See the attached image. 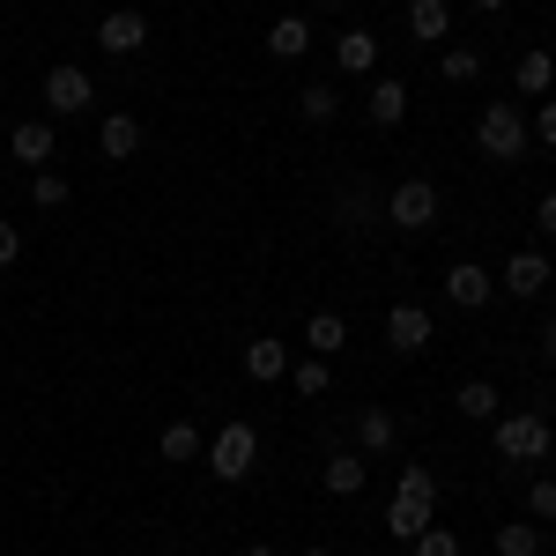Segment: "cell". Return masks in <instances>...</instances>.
<instances>
[{
	"instance_id": "obj_27",
	"label": "cell",
	"mask_w": 556,
	"mask_h": 556,
	"mask_svg": "<svg viewBox=\"0 0 556 556\" xmlns=\"http://www.w3.org/2000/svg\"><path fill=\"white\" fill-rule=\"evenodd\" d=\"M290 371H298V393H304V401H319V393L334 386V371H327V356H304V364L290 356Z\"/></svg>"
},
{
	"instance_id": "obj_23",
	"label": "cell",
	"mask_w": 556,
	"mask_h": 556,
	"mask_svg": "<svg viewBox=\"0 0 556 556\" xmlns=\"http://www.w3.org/2000/svg\"><path fill=\"white\" fill-rule=\"evenodd\" d=\"M298 112H304V127H334V119H342V89H334V83H312L298 97Z\"/></svg>"
},
{
	"instance_id": "obj_16",
	"label": "cell",
	"mask_w": 556,
	"mask_h": 556,
	"mask_svg": "<svg viewBox=\"0 0 556 556\" xmlns=\"http://www.w3.org/2000/svg\"><path fill=\"white\" fill-rule=\"evenodd\" d=\"M453 408H460L468 424H497V416H505V393H497L490 379H468L460 393H453Z\"/></svg>"
},
{
	"instance_id": "obj_14",
	"label": "cell",
	"mask_w": 556,
	"mask_h": 556,
	"mask_svg": "<svg viewBox=\"0 0 556 556\" xmlns=\"http://www.w3.org/2000/svg\"><path fill=\"white\" fill-rule=\"evenodd\" d=\"M97 149H104L112 164L141 156V119H134V112H104V127H97Z\"/></svg>"
},
{
	"instance_id": "obj_29",
	"label": "cell",
	"mask_w": 556,
	"mask_h": 556,
	"mask_svg": "<svg viewBox=\"0 0 556 556\" xmlns=\"http://www.w3.org/2000/svg\"><path fill=\"white\" fill-rule=\"evenodd\" d=\"M67 193H75L67 172H38V178H30V201H38V208H67Z\"/></svg>"
},
{
	"instance_id": "obj_36",
	"label": "cell",
	"mask_w": 556,
	"mask_h": 556,
	"mask_svg": "<svg viewBox=\"0 0 556 556\" xmlns=\"http://www.w3.org/2000/svg\"><path fill=\"white\" fill-rule=\"evenodd\" d=\"M245 556H282V549H267V542H253V549H245Z\"/></svg>"
},
{
	"instance_id": "obj_18",
	"label": "cell",
	"mask_w": 556,
	"mask_h": 556,
	"mask_svg": "<svg viewBox=\"0 0 556 556\" xmlns=\"http://www.w3.org/2000/svg\"><path fill=\"white\" fill-rule=\"evenodd\" d=\"M304 349H312V356H342L349 349V319L342 312H312V319H304Z\"/></svg>"
},
{
	"instance_id": "obj_34",
	"label": "cell",
	"mask_w": 556,
	"mask_h": 556,
	"mask_svg": "<svg viewBox=\"0 0 556 556\" xmlns=\"http://www.w3.org/2000/svg\"><path fill=\"white\" fill-rule=\"evenodd\" d=\"M534 230H549V238H556V193H542V201H534Z\"/></svg>"
},
{
	"instance_id": "obj_28",
	"label": "cell",
	"mask_w": 556,
	"mask_h": 556,
	"mask_svg": "<svg viewBox=\"0 0 556 556\" xmlns=\"http://www.w3.org/2000/svg\"><path fill=\"white\" fill-rule=\"evenodd\" d=\"M393 490H401V497H424V505H438V475H430L424 460H408V468L393 475Z\"/></svg>"
},
{
	"instance_id": "obj_20",
	"label": "cell",
	"mask_w": 556,
	"mask_h": 556,
	"mask_svg": "<svg viewBox=\"0 0 556 556\" xmlns=\"http://www.w3.org/2000/svg\"><path fill=\"white\" fill-rule=\"evenodd\" d=\"M8 156H15V164H52V127H45V119H23V127L8 134Z\"/></svg>"
},
{
	"instance_id": "obj_38",
	"label": "cell",
	"mask_w": 556,
	"mask_h": 556,
	"mask_svg": "<svg viewBox=\"0 0 556 556\" xmlns=\"http://www.w3.org/2000/svg\"><path fill=\"white\" fill-rule=\"evenodd\" d=\"M304 556H334V549H304Z\"/></svg>"
},
{
	"instance_id": "obj_9",
	"label": "cell",
	"mask_w": 556,
	"mask_h": 556,
	"mask_svg": "<svg viewBox=\"0 0 556 556\" xmlns=\"http://www.w3.org/2000/svg\"><path fill=\"white\" fill-rule=\"evenodd\" d=\"M386 342L401 349V356H424V349L438 342V327H430L424 304H393V312H386Z\"/></svg>"
},
{
	"instance_id": "obj_1",
	"label": "cell",
	"mask_w": 556,
	"mask_h": 556,
	"mask_svg": "<svg viewBox=\"0 0 556 556\" xmlns=\"http://www.w3.org/2000/svg\"><path fill=\"white\" fill-rule=\"evenodd\" d=\"M527 141H534V127H527L519 104H482V119H475V149H482L490 164H519Z\"/></svg>"
},
{
	"instance_id": "obj_19",
	"label": "cell",
	"mask_w": 556,
	"mask_h": 556,
	"mask_svg": "<svg viewBox=\"0 0 556 556\" xmlns=\"http://www.w3.org/2000/svg\"><path fill=\"white\" fill-rule=\"evenodd\" d=\"M267 52H275V60H304V52H312V23H304V15H275V23H267Z\"/></svg>"
},
{
	"instance_id": "obj_24",
	"label": "cell",
	"mask_w": 556,
	"mask_h": 556,
	"mask_svg": "<svg viewBox=\"0 0 556 556\" xmlns=\"http://www.w3.org/2000/svg\"><path fill=\"white\" fill-rule=\"evenodd\" d=\"M156 453H164V460H201V453H208V438H201V430H193L186 416H178V424H164Z\"/></svg>"
},
{
	"instance_id": "obj_6",
	"label": "cell",
	"mask_w": 556,
	"mask_h": 556,
	"mask_svg": "<svg viewBox=\"0 0 556 556\" xmlns=\"http://www.w3.org/2000/svg\"><path fill=\"white\" fill-rule=\"evenodd\" d=\"M490 298H497V275H490L482 260H460V267H445V304H460V312H482Z\"/></svg>"
},
{
	"instance_id": "obj_5",
	"label": "cell",
	"mask_w": 556,
	"mask_h": 556,
	"mask_svg": "<svg viewBox=\"0 0 556 556\" xmlns=\"http://www.w3.org/2000/svg\"><path fill=\"white\" fill-rule=\"evenodd\" d=\"M45 104H52L60 119H75V112H89V104H97V83H89V67H75V60H60V67L45 75Z\"/></svg>"
},
{
	"instance_id": "obj_11",
	"label": "cell",
	"mask_w": 556,
	"mask_h": 556,
	"mask_svg": "<svg viewBox=\"0 0 556 556\" xmlns=\"http://www.w3.org/2000/svg\"><path fill=\"white\" fill-rule=\"evenodd\" d=\"M245 379H260V386L290 379V342H275V334H253V342H245Z\"/></svg>"
},
{
	"instance_id": "obj_12",
	"label": "cell",
	"mask_w": 556,
	"mask_h": 556,
	"mask_svg": "<svg viewBox=\"0 0 556 556\" xmlns=\"http://www.w3.org/2000/svg\"><path fill=\"white\" fill-rule=\"evenodd\" d=\"M334 67H342V75H379V38L349 23L342 38H334Z\"/></svg>"
},
{
	"instance_id": "obj_7",
	"label": "cell",
	"mask_w": 556,
	"mask_h": 556,
	"mask_svg": "<svg viewBox=\"0 0 556 556\" xmlns=\"http://www.w3.org/2000/svg\"><path fill=\"white\" fill-rule=\"evenodd\" d=\"M97 45H104L112 60H134V52L149 45V15H141V8H112V15L97 23Z\"/></svg>"
},
{
	"instance_id": "obj_17",
	"label": "cell",
	"mask_w": 556,
	"mask_h": 556,
	"mask_svg": "<svg viewBox=\"0 0 556 556\" xmlns=\"http://www.w3.org/2000/svg\"><path fill=\"white\" fill-rule=\"evenodd\" d=\"M430 513H438V505H424V497H401V490H393V505H386V534H393V542H416V534L430 527Z\"/></svg>"
},
{
	"instance_id": "obj_30",
	"label": "cell",
	"mask_w": 556,
	"mask_h": 556,
	"mask_svg": "<svg viewBox=\"0 0 556 556\" xmlns=\"http://www.w3.org/2000/svg\"><path fill=\"white\" fill-rule=\"evenodd\" d=\"M408 549H416V556H460V534L430 519V527H424V534H416V542H408Z\"/></svg>"
},
{
	"instance_id": "obj_21",
	"label": "cell",
	"mask_w": 556,
	"mask_h": 556,
	"mask_svg": "<svg viewBox=\"0 0 556 556\" xmlns=\"http://www.w3.org/2000/svg\"><path fill=\"white\" fill-rule=\"evenodd\" d=\"M393 445H401L393 408H364V416H356V453H393Z\"/></svg>"
},
{
	"instance_id": "obj_25",
	"label": "cell",
	"mask_w": 556,
	"mask_h": 556,
	"mask_svg": "<svg viewBox=\"0 0 556 556\" xmlns=\"http://www.w3.org/2000/svg\"><path fill=\"white\" fill-rule=\"evenodd\" d=\"M497 556H542V527L534 519H505L497 527Z\"/></svg>"
},
{
	"instance_id": "obj_37",
	"label": "cell",
	"mask_w": 556,
	"mask_h": 556,
	"mask_svg": "<svg viewBox=\"0 0 556 556\" xmlns=\"http://www.w3.org/2000/svg\"><path fill=\"white\" fill-rule=\"evenodd\" d=\"M475 8H482V15H497V8H505V0H475Z\"/></svg>"
},
{
	"instance_id": "obj_2",
	"label": "cell",
	"mask_w": 556,
	"mask_h": 556,
	"mask_svg": "<svg viewBox=\"0 0 556 556\" xmlns=\"http://www.w3.org/2000/svg\"><path fill=\"white\" fill-rule=\"evenodd\" d=\"M490 438H497V460H549V453H556V430L542 424V408H513V416H497Z\"/></svg>"
},
{
	"instance_id": "obj_32",
	"label": "cell",
	"mask_w": 556,
	"mask_h": 556,
	"mask_svg": "<svg viewBox=\"0 0 556 556\" xmlns=\"http://www.w3.org/2000/svg\"><path fill=\"white\" fill-rule=\"evenodd\" d=\"M527 127H534V141H542V149H556V104H549V97L534 104V119H527Z\"/></svg>"
},
{
	"instance_id": "obj_22",
	"label": "cell",
	"mask_w": 556,
	"mask_h": 556,
	"mask_svg": "<svg viewBox=\"0 0 556 556\" xmlns=\"http://www.w3.org/2000/svg\"><path fill=\"white\" fill-rule=\"evenodd\" d=\"M445 30H453V8L445 0H408V38L445 45Z\"/></svg>"
},
{
	"instance_id": "obj_4",
	"label": "cell",
	"mask_w": 556,
	"mask_h": 556,
	"mask_svg": "<svg viewBox=\"0 0 556 556\" xmlns=\"http://www.w3.org/2000/svg\"><path fill=\"white\" fill-rule=\"evenodd\" d=\"M386 223H393V230H416V238L438 230V186H430V178H401V186L386 193Z\"/></svg>"
},
{
	"instance_id": "obj_10",
	"label": "cell",
	"mask_w": 556,
	"mask_h": 556,
	"mask_svg": "<svg viewBox=\"0 0 556 556\" xmlns=\"http://www.w3.org/2000/svg\"><path fill=\"white\" fill-rule=\"evenodd\" d=\"M513 83H519V97L542 104V97L556 89V52H549V45H527V52L513 60Z\"/></svg>"
},
{
	"instance_id": "obj_8",
	"label": "cell",
	"mask_w": 556,
	"mask_h": 556,
	"mask_svg": "<svg viewBox=\"0 0 556 556\" xmlns=\"http://www.w3.org/2000/svg\"><path fill=\"white\" fill-rule=\"evenodd\" d=\"M549 282H556V267L542 253H513V260H505V275H497V290H505V298H519V304H534Z\"/></svg>"
},
{
	"instance_id": "obj_15",
	"label": "cell",
	"mask_w": 556,
	"mask_h": 556,
	"mask_svg": "<svg viewBox=\"0 0 556 556\" xmlns=\"http://www.w3.org/2000/svg\"><path fill=\"white\" fill-rule=\"evenodd\" d=\"M319 482H327V497H356V490L371 482V460H364V453H334V460L319 468Z\"/></svg>"
},
{
	"instance_id": "obj_26",
	"label": "cell",
	"mask_w": 556,
	"mask_h": 556,
	"mask_svg": "<svg viewBox=\"0 0 556 556\" xmlns=\"http://www.w3.org/2000/svg\"><path fill=\"white\" fill-rule=\"evenodd\" d=\"M438 75H445V83H475V75H482V52H475V45H445Z\"/></svg>"
},
{
	"instance_id": "obj_33",
	"label": "cell",
	"mask_w": 556,
	"mask_h": 556,
	"mask_svg": "<svg viewBox=\"0 0 556 556\" xmlns=\"http://www.w3.org/2000/svg\"><path fill=\"white\" fill-rule=\"evenodd\" d=\"M15 260H23V230H15V223H0V267H15Z\"/></svg>"
},
{
	"instance_id": "obj_31",
	"label": "cell",
	"mask_w": 556,
	"mask_h": 556,
	"mask_svg": "<svg viewBox=\"0 0 556 556\" xmlns=\"http://www.w3.org/2000/svg\"><path fill=\"white\" fill-rule=\"evenodd\" d=\"M527 519H534V527L556 519V482H549V475H534V482H527Z\"/></svg>"
},
{
	"instance_id": "obj_13",
	"label": "cell",
	"mask_w": 556,
	"mask_h": 556,
	"mask_svg": "<svg viewBox=\"0 0 556 556\" xmlns=\"http://www.w3.org/2000/svg\"><path fill=\"white\" fill-rule=\"evenodd\" d=\"M364 119H371V127H401V119H408V83L379 75V83H371V97H364Z\"/></svg>"
},
{
	"instance_id": "obj_3",
	"label": "cell",
	"mask_w": 556,
	"mask_h": 556,
	"mask_svg": "<svg viewBox=\"0 0 556 556\" xmlns=\"http://www.w3.org/2000/svg\"><path fill=\"white\" fill-rule=\"evenodd\" d=\"M201 468H208L215 482H245V475L260 468V430L253 424H223L208 438V453H201Z\"/></svg>"
},
{
	"instance_id": "obj_35",
	"label": "cell",
	"mask_w": 556,
	"mask_h": 556,
	"mask_svg": "<svg viewBox=\"0 0 556 556\" xmlns=\"http://www.w3.org/2000/svg\"><path fill=\"white\" fill-rule=\"evenodd\" d=\"M542 356H549V364H556V319H549V327H542Z\"/></svg>"
}]
</instances>
